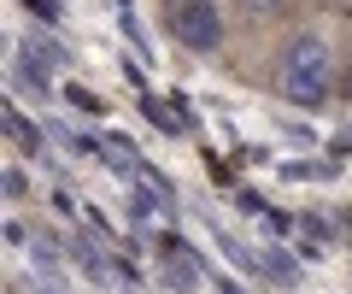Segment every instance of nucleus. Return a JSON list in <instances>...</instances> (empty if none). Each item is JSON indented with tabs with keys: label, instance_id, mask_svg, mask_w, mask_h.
Masks as SVG:
<instances>
[{
	"label": "nucleus",
	"instance_id": "3",
	"mask_svg": "<svg viewBox=\"0 0 352 294\" xmlns=\"http://www.w3.org/2000/svg\"><path fill=\"white\" fill-rule=\"evenodd\" d=\"M282 6H288V0H241L247 18H270V12H282Z\"/></svg>",
	"mask_w": 352,
	"mask_h": 294
},
{
	"label": "nucleus",
	"instance_id": "1",
	"mask_svg": "<svg viewBox=\"0 0 352 294\" xmlns=\"http://www.w3.org/2000/svg\"><path fill=\"white\" fill-rule=\"evenodd\" d=\"M329 77H335V65H329V48L323 36H294L276 59V89L300 106H317L329 94Z\"/></svg>",
	"mask_w": 352,
	"mask_h": 294
},
{
	"label": "nucleus",
	"instance_id": "2",
	"mask_svg": "<svg viewBox=\"0 0 352 294\" xmlns=\"http://www.w3.org/2000/svg\"><path fill=\"white\" fill-rule=\"evenodd\" d=\"M170 36L182 41V48H217V36H223V24H217L212 0H170Z\"/></svg>",
	"mask_w": 352,
	"mask_h": 294
}]
</instances>
